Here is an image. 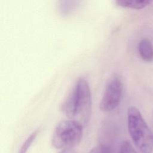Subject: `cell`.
Segmentation results:
<instances>
[{
  "label": "cell",
  "mask_w": 153,
  "mask_h": 153,
  "mask_svg": "<svg viewBox=\"0 0 153 153\" xmlns=\"http://www.w3.org/2000/svg\"><path fill=\"white\" fill-rule=\"evenodd\" d=\"M91 109V96L89 84L84 79L79 78L62 103L60 110L70 120L82 124L88 120Z\"/></svg>",
  "instance_id": "obj_1"
},
{
  "label": "cell",
  "mask_w": 153,
  "mask_h": 153,
  "mask_svg": "<svg viewBox=\"0 0 153 153\" xmlns=\"http://www.w3.org/2000/svg\"><path fill=\"white\" fill-rule=\"evenodd\" d=\"M89 153H108V149L103 145H99L93 148Z\"/></svg>",
  "instance_id": "obj_9"
},
{
  "label": "cell",
  "mask_w": 153,
  "mask_h": 153,
  "mask_svg": "<svg viewBox=\"0 0 153 153\" xmlns=\"http://www.w3.org/2000/svg\"><path fill=\"white\" fill-rule=\"evenodd\" d=\"M120 153H137V152L128 141L125 140L120 145Z\"/></svg>",
  "instance_id": "obj_8"
},
{
  "label": "cell",
  "mask_w": 153,
  "mask_h": 153,
  "mask_svg": "<svg viewBox=\"0 0 153 153\" xmlns=\"http://www.w3.org/2000/svg\"><path fill=\"white\" fill-rule=\"evenodd\" d=\"M123 90V84L118 76H114L107 83L103 96L101 99L99 108L104 112L115 109L120 104Z\"/></svg>",
  "instance_id": "obj_4"
},
{
  "label": "cell",
  "mask_w": 153,
  "mask_h": 153,
  "mask_svg": "<svg viewBox=\"0 0 153 153\" xmlns=\"http://www.w3.org/2000/svg\"><path fill=\"white\" fill-rule=\"evenodd\" d=\"M127 126L134 144L141 153L153 151V134L140 111L134 106L127 111Z\"/></svg>",
  "instance_id": "obj_2"
},
{
  "label": "cell",
  "mask_w": 153,
  "mask_h": 153,
  "mask_svg": "<svg viewBox=\"0 0 153 153\" xmlns=\"http://www.w3.org/2000/svg\"><path fill=\"white\" fill-rule=\"evenodd\" d=\"M38 130H36L29 135V136L26 139V140L25 141V142L22 145L19 153H26L27 152V151L28 149L29 148V147L30 146L31 144L35 139V138L38 134Z\"/></svg>",
  "instance_id": "obj_7"
},
{
  "label": "cell",
  "mask_w": 153,
  "mask_h": 153,
  "mask_svg": "<svg viewBox=\"0 0 153 153\" xmlns=\"http://www.w3.org/2000/svg\"><path fill=\"white\" fill-rule=\"evenodd\" d=\"M82 130V124L77 121L69 119L60 121L53 134V146L62 151L70 150L80 142Z\"/></svg>",
  "instance_id": "obj_3"
},
{
  "label": "cell",
  "mask_w": 153,
  "mask_h": 153,
  "mask_svg": "<svg viewBox=\"0 0 153 153\" xmlns=\"http://www.w3.org/2000/svg\"><path fill=\"white\" fill-rule=\"evenodd\" d=\"M138 52L140 57L145 62H153V45L149 39L145 38L139 42Z\"/></svg>",
  "instance_id": "obj_5"
},
{
  "label": "cell",
  "mask_w": 153,
  "mask_h": 153,
  "mask_svg": "<svg viewBox=\"0 0 153 153\" xmlns=\"http://www.w3.org/2000/svg\"><path fill=\"white\" fill-rule=\"evenodd\" d=\"M60 153H74V152H72L70 151V150H69V151H63L61 152Z\"/></svg>",
  "instance_id": "obj_10"
},
{
  "label": "cell",
  "mask_w": 153,
  "mask_h": 153,
  "mask_svg": "<svg viewBox=\"0 0 153 153\" xmlns=\"http://www.w3.org/2000/svg\"><path fill=\"white\" fill-rule=\"evenodd\" d=\"M116 3L118 5L132 9H142L152 3L148 0H117Z\"/></svg>",
  "instance_id": "obj_6"
}]
</instances>
